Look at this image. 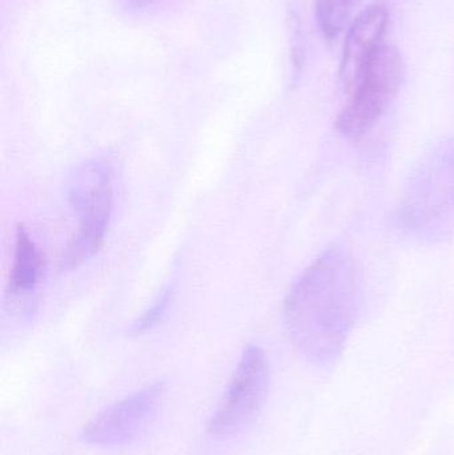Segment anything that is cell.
I'll return each mask as SVG.
<instances>
[{
  "label": "cell",
  "instance_id": "7a4b0ae2",
  "mask_svg": "<svg viewBox=\"0 0 454 455\" xmlns=\"http://www.w3.org/2000/svg\"><path fill=\"white\" fill-rule=\"evenodd\" d=\"M394 226L418 243L454 235V138L437 141L408 176L392 216Z\"/></svg>",
  "mask_w": 454,
  "mask_h": 455
},
{
  "label": "cell",
  "instance_id": "30bf717a",
  "mask_svg": "<svg viewBox=\"0 0 454 455\" xmlns=\"http://www.w3.org/2000/svg\"><path fill=\"white\" fill-rule=\"evenodd\" d=\"M171 299H172V288L170 286V288L165 289V291L157 297L154 305H152L146 313H143V315L133 323L132 328H131V333L138 336V334L151 331V329L162 320L168 305H170Z\"/></svg>",
  "mask_w": 454,
  "mask_h": 455
},
{
  "label": "cell",
  "instance_id": "5b68a950",
  "mask_svg": "<svg viewBox=\"0 0 454 455\" xmlns=\"http://www.w3.org/2000/svg\"><path fill=\"white\" fill-rule=\"evenodd\" d=\"M269 381L271 371L264 350L255 345L245 347L223 400L208 422V433L227 438L243 432L263 408Z\"/></svg>",
  "mask_w": 454,
  "mask_h": 455
},
{
  "label": "cell",
  "instance_id": "9c48e42d",
  "mask_svg": "<svg viewBox=\"0 0 454 455\" xmlns=\"http://www.w3.org/2000/svg\"><path fill=\"white\" fill-rule=\"evenodd\" d=\"M360 0H316L315 13L320 32L327 40H333L343 31Z\"/></svg>",
  "mask_w": 454,
  "mask_h": 455
},
{
  "label": "cell",
  "instance_id": "8992f818",
  "mask_svg": "<svg viewBox=\"0 0 454 455\" xmlns=\"http://www.w3.org/2000/svg\"><path fill=\"white\" fill-rule=\"evenodd\" d=\"M164 390L165 385L157 382L107 406L83 427L80 440L103 448L132 443L156 419Z\"/></svg>",
  "mask_w": 454,
  "mask_h": 455
},
{
  "label": "cell",
  "instance_id": "8fae6325",
  "mask_svg": "<svg viewBox=\"0 0 454 455\" xmlns=\"http://www.w3.org/2000/svg\"><path fill=\"white\" fill-rule=\"evenodd\" d=\"M152 2H154V0H130V5L131 7L139 10V8H144L147 7V5L151 4Z\"/></svg>",
  "mask_w": 454,
  "mask_h": 455
},
{
  "label": "cell",
  "instance_id": "ba28073f",
  "mask_svg": "<svg viewBox=\"0 0 454 455\" xmlns=\"http://www.w3.org/2000/svg\"><path fill=\"white\" fill-rule=\"evenodd\" d=\"M43 256L26 228L18 227L15 235V251L11 267L8 296L10 301L27 299L36 291L43 278Z\"/></svg>",
  "mask_w": 454,
  "mask_h": 455
},
{
  "label": "cell",
  "instance_id": "3957f363",
  "mask_svg": "<svg viewBox=\"0 0 454 455\" xmlns=\"http://www.w3.org/2000/svg\"><path fill=\"white\" fill-rule=\"evenodd\" d=\"M67 197L79 219V229L61 254L63 272L82 267L100 251L106 240L114 207L108 164L90 160L75 168L67 183Z\"/></svg>",
  "mask_w": 454,
  "mask_h": 455
},
{
  "label": "cell",
  "instance_id": "6da1fadb",
  "mask_svg": "<svg viewBox=\"0 0 454 455\" xmlns=\"http://www.w3.org/2000/svg\"><path fill=\"white\" fill-rule=\"evenodd\" d=\"M362 301V270L343 248L320 254L296 280L283 307L285 331L308 363L332 366L346 349Z\"/></svg>",
  "mask_w": 454,
  "mask_h": 455
},
{
  "label": "cell",
  "instance_id": "277c9868",
  "mask_svg": "<svg viewBox=\"0 0 454 455\" xmlns=\"http://www.w3.org/2000/svg\"><path fill=\"white\" fill-rule=\"evenodd\" d=\"M405 77V63L397 48L386 44L370 61L336 120V130L348 140H359L383 119L396 100Z\"/></svg>",
  "mask_w": 454,
  "mask_h": 455
},
{
  "label": "cell",
  "instance_id": "52a82bcc",
  "mask_svg": "<svg viewBox=\"0 0 454 455\" xmlns=\"http://www.w3.org/2000/svg\"><path fill=\"white\" fill-rule=\"evenodd\" d=\"M388 24V8L375 3L364 8L349 27L340 64L341 87L346 93L352 92L370 61L386 45Z\"/></svg>",
  "mask_w": 454,
  "mask_h": 455
}]
</instances>
